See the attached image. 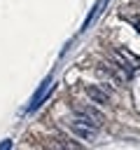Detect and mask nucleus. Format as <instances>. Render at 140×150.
Listing matches in <instances>:
<instances>
[{"label":"nucleus","mask_w":140,"mask_h":150,"mask_svg":"<svg viewBox=\"0 0 140 150\" xmlns=\"http://www.w3.org/2000/svg\"><path fill=\"white\" fill-rule=\"evenodd\" d=\"M98 73H100V77H105V80H110V82H114V84H124V82L133 75V70H131L128 66H124L119 59L100 61V63H98Z\"/></svg>","instance_id":"nucleus-1"},{"label":"nucleus","mask_w":140,"mask_h":150,"mask_svg":"<svg viewBox=\"0 0 140 150\" xmlns=\"http://www.w3.org/2000/svg\"><path fill=\"white\" fill-rule=\"evenodd\" d=\"M68 129H70L72 136L84 138V141H91V138H96V134H98V127H96L93 122H89L86 117H82V115L72 117V120L68 122Z\"/></svg>","instance_id":"nucleus-2"},{"label":"nucleus","mask_w":140,"mask_h":150,"mask_svg":"<svg viewBox=\"0 0 140 150\" xmlns=\"http://www.w3.org/2000/svg\"><path fill=\"white\" fill-rule=\"evenodd\" d=\"M49 91H54V87H51V75H49V77H44V80H42V84L37 87V91H35L33 101L28 103V112H35V110L42 105V101L49 96Z\"/></svg>","instance_id":"nucleus-3"},{"label":"nucleus","mask_w":140,"mask_h":150,"mask_svg":"<svg viewBox=\"0 0 140 150\" xmlns=\"http://www.w3.org/2000/svg\"><path fill=\"white\" fill-rule=\"evenodd\" d=\"M77 115H82V117H86L89 122H93L96 127H103L105 124V115L96 108V105H79V112Z\"/></svg>","instance_id":"nucleus-4"},{"label":"nucleus","mask_w":140,"mask_h":150,"mask_svg":"<svg viewBox=\"0 0 140 150\" xmlns=\"http://www.w3.org/2000/svg\"><path fill=\"white\" fill-rule=\"evenodd\" d=\"M117 54H119V61H121L124 66H128L131 70L140 68V56H138V54H133L128 47H119V49H117Z\"/></svg>","instance_id":"nucleus-5"},{"label":"nucleus","mask_w":140,"mask_h":150,"mask_svg":"<svg viewBox=\"0 0 140 150\" xmlns=\"http://www.w3.org/2000/svg\"><path fill=\"white\" fill-rule=\"evenodd\" d=\"M84 91H86V96H89L91 101H96V103H103V105L110 103V91H105L103 87H93V84H89Z\"/></svg>","instance_id":"nucleus-6"},{"label":"nucleus","mask_w":140,"mask_h":150,"mask_svg":"<svg viewBox=\"0 0 140 150\" xmlns=\"http://www.w3.org/2000/svg\"><path fill=\"white\" fill-rule=\"evenodd\" d=\"M105 2H107V0H98V5H96V7L91 9V12H89V16H86V21H84V26H82V28H89V26H91V21H93V19L98 16V12H100V9L105 7Z\"/></svg>","instance_id":"nucleus-7"},{"label":"nucleus","mask_w":140,"mask_h":150,"mask_svg":"<svg viewBox=\"0 0 140 150\" xmlns=\"http://www.w3.org/2000/svg\"><path fill=\"white\" fill-rule=\"evenodd\" d=\"M58 145H65V148H79V143H77V141H68V138H61V141H58Z\"/></svg>","instance_id":"nucleus-8"},{"label":"nucleus","mask_w":140,"mask_h":150,"mask_svg":"<svg viewBox=\"0 0 140 150\" xmlns=\"http://www.w3.org/2000/svg\"><path fill=\"white\" fill-rule=\"evenodd\" d=\"M133 26H135V30L140 33V21H133Z\"/></svg>","instance_id":"nucleus-9"}]
</instances>
